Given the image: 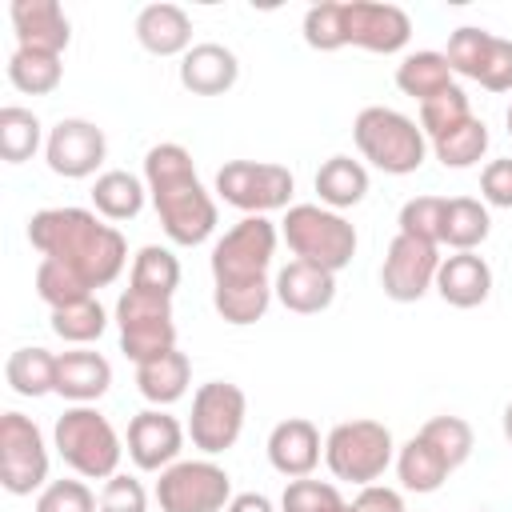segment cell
Instances as JSON below:
<instances>
[{
    "label": "cell",
    "instance_id": "cell-38",
    "mask_svg": "<svg viewBox=\"0 0 512 512\" xmlns=\"http://www.w3.org/2000/svg\"><path fill=\"white\" fill-rule=\"evenodd\" d=\"M468 116H472V104H468L464 88L452 84V88H444L440 96H432V100L420 104V132H424L428 144H432V140H440L444 132L460 128Z\"/></svg>",
    "mask_w": 512,
    "mask_h": 512
},
{
    "label": "cell",
    "instance_id": "cell-3",
    "mask_svg": "<svg viewBox=\"0 0 512 512\" xmlns=\"http://www.w3.org/2000/svg\"><path fill=\"white\" fill-rule=\"evenodd\" d=\"M144 184L160 216V228L172 244L196 248L216 232V200L200 184L192 152L184 144L176 140L152 144L144 156Z\"/></svg>",
    "mask_w": 512,
    "mask_h": 512
},
{
    "label": "cell",
    "instance_id": "cell-44",
    "mask_svg": "<svg viewBox=\"0 0 512 512\" xmlns=\"http://www.w3.org/2000/svg\"><path fill=\"white\" fill-rule=\"evenodd\" d=\"M476 84L488 92H512V40L492 36V48H488V60H484Z\"/></svg>",
    "mask_w": 512,
    "mask_h": 512
},
{
    "label": "cell",
    "instance_id": "cell-17",
    "mask_svg": "<svg viewBox=\"0 0 512 512\" xmlns=\"http://www.w3.org/2000/svg\"><path fill=\"white\" fill-rule=\"evenodd\" d=\"M12 16V32H16V48H32V52H52L60 56L72 40L68 16L56 0H12L8 8Z\"/></svg>",
    "mask_w": 512,
    "mask_h": 512
},
{
    "label": "cell",
    "instance_id": "cell-4",
    "mask_svg": "<svg viewBox=\"0 0 512 512\" xmlns=\"http://www.w3.org/2000/svg\"><path fill=\"white\" fill-rule=\"evenodd\" d=\"M304 40L316 52H336V48H368L380 56L400 52L412 40V20L396 4H376V0H320L304 12Z\"/></svg>",
    "mask_w": 512,
    "mask_h": 512
},
{
    "label": "cell",
    "instance_id": "cell-9",
    "mask_svg": "<svg viewBox=\"0 0 512 512\" xmlns=\"http://www.w3.org/2000/svg\"><path fill=\"white\" fill-rule=\"evenodd\" d=\"M116 324H120V352L136 364L156 360L176 348V324H172V296L128 288L116 300Z\"/></svg>",
    "mask_w": 512,
    "mask_h": 512
},
{
    "label": "cell",
    "instance_id": "cell-11",
    "mask_svg": "<svg viewBox=\"0 0 512 512\" xmlns=\"http://www.w3.org/2000/svg\"><path fill=\"white\" fill-rule=\"evenodd\" d=\"M292 188H296L292 172L268 160H228L216 172V196L240 208L244 216H268L276 208H288Z\"/></svg>",
    "mask_w": 512,
    "mask_h": 512
},
{
    "label": "cell",
    "instance_id": "cell-2",
    "mask_svg": "<svg viewBox=\"0 0 512 512\" xmlns=\"http://www.w3.org/2000/svg\"><path fill=\"white\" fill-rule=\"evenodd\" d=\"M28 240L44 260H60L80 272L92 288L112 284L128 264V244L120 228L104 224L88 208H40L28 220Z\"/></svg>",
    "mask_w": 512,
    "mask_h": 512
},
{
    "label": "cell",
    "instance_id": "cell-33",
    "mask_svg": "<svg viewBox=\"0 0 512 512\" xmlns=\"http://www.w3.org/2000/svg\"><path fill=\"white\" fill-rule=\"evenodd\" d=\"M128 288L156 292V296H172V292L180 288V260L172 256V248L144 244V248L132 256V276H128Z\"/></svg>",
    "mask_w": 512,
    "mask_h": 512
},
{
    "label": "cell",
    "instance_id": "cell-41",
    "mask_svg": "<svg viewBox=\"0 0 512 512\" xmlns=\"http://www.w3.org/2000/svg\"><path fill=\"white\" fill-rule=\"evenodd\" d=\"M420 436L440 448V456L452 464V472L472 456V444H476V440H472V424H468L464 416H432V420L420 428Z\"/></svg>",
    "mask_w": 512,
    "mask_h": 512
},
{
    "label": "cell",
    "instance_id": "cell-32",
    "mask_svg": "<svg viewBox=\"0 0 512 512\" xmlns=\"http://www.w3.org/2000/svg\"><path fill=\"white\" fill-rule=\"evenodd\" d=\"M44 140H48V136H44V128H40V120H36L32 108H20V104L0 108V156H4L8 164L32 160Z\"/></svg>",
    "mask_w": 512,
    "mask_h": 512
},
{
    "label": "cell",
    "instance_id": "cell-46",
    "mask_svg": "<svg viewBox=\"0 0 512 512\" xmlns=\"http://www.w3.org/2000/svg\"><path fill=\"white\" fill-rule=\"evenodd\" d=\"M356 512H404V500L396 488H384V484H364L352 500Z\"/></svg>",
    "mask_w": 512,
    "mask_h": 512
},
{
    "label": "cell",
    "instance_id": "cell-7",
    "mask_svg": "<svg viewBox=\"0 0 512 512\" xmlns=\"http://www.w3.org/2000/svg\"><path fill=\"white\" fill-rule=\"evenodd\" d=\"M280 236H284V244L292 248L296 260L316 264L332 276L352 264L356 244H360L356 228L324 204H292L280 220Z\"/></svg>",
    "mask_w": 512,
    "mask_h": 512
},
{
    "label": "cell",
    "instance_id": "cell-13",
    "mask_svg": "<svg viewBox=\"0 0 512 512\" xmlns=\"http://www.w3.org/2000/svg\"><path fill=\"white\" fill-rule=\"evenodd\" d=\"M48 480V444L24 412L0 416V484L12 496H32Z\"/></svg>",
    "mask_w": 512,
    "mask_h": 512
},
{
    "label": "cell",
    "instance_id": "cell-24",
    "mask_svg": "<svg viewBox=\"0 0 512 512\" xmlns=\"http://www.w3.org/2000/svg\"><path fill=\"white\" fill-rule=\"evenodd\" d=\"M188 384H192V360H188L180 348H172V352H164V356H156V360L136 364V388H140V396H144L148 404H156V408L176 404V400L188 392Z\"/></svg>",
    "mask_w": 512,
    "mask_h": 512
},
{
    "label": "cell",
    "instance_id": "cell-31",
    "mask_svg": "<svg viewBox=\"0 0 512 512\" xmlns=\"http://www.w3.org/2000/svg\"><path fill=\"white\" fill-rule=\"evenodd\" d=\"M8 80H12V88L24 92V96H48V92L60 88L64 64H60V56H52V52L16 48V52L8 56Z\"/></svg>",
    "mask_w": 512,
    "mask_h": 512
},
{
    "label": "cell",
    "instance_id": "cell-15",
    "mask_svg": "<svg viewBox=\"0 0 512 512\" xmlns=\"http://www.w3.org/2000/svg\"><path fill=\"white\" fill-rule=\"evenodd\" d=\"M108 156V140H104V128H96L92 120H80V116H68V120H56L48 140H44V160L56 176L64 180H84L92 176Z\"/></svg>",
    "mask_w": 512,
    "mask_h": 512
},
{
    "label": "cell",
    "instance_id": "cell-35",
    "mask_svg": "<svg viewBox=\"0 0 512 512\" xmlns=\"http://www.w3.org/2000/svg\"><path fill=\"white\" fill-rule=\"evenodd\" d=\"M108 328V312L96 296L88 300H76V304H64V308H52V332L64 340V344H92L100 340Z\"/></svg>",
    "mask_w": 512,
    "mask_h": 512
},
{
    "label": "cell",
    "instance_id": "cell-1",
    "mask_svg": "<svg viewBox=\"0 0 512 512\" xmlns=\"http://www.w3.org/2000/svg\"><path fill=\"white\" fill-rule=\"evenodd\" d=\"M276 224L268 216L236 220L212 244V304L224 324H256L272 304V256H276Z\"/></svg>",
    "mask_w": 512,
    "mask_h": 512
},
{
    "label": "cell",
    "instance_id": "cell-10",
    "mask_svg": "<svg viewBox=\"0 0 512 512\" xmlns=\"http://www.w3.org/2000/svg\"><path fill=\"white\" fill-rule=\"evenodd\" d=\"M244 416H248V396L240 384L232 380H208L196 388L192 396V416H188V436L204 456H220L228 452L240 432H244Z\"/></svg>",
    "mask_w": 512,
    "mask_h": 512
},
{
    "label": "cell",
    "instance_id": "cell-48",
    "mask_svg": "<svg viewBox=\"0 0 512 512\" xmlns=\"http://www.w3.org/2000/svg\"><path fill=\"white\" fill-rule=\"evenodd\" d=\"M504 440H508V444H512V404H508V408H504Z\"/></svg>",
    "mask_w": 512,
    "mask_h": 512
},
{
    "label": "cell",
    "instance_id": "cell-40",
    "mask_svg": "<svg viewBox=\"0 0 512 512\" xmlns=\"http://www.w3.org/2000/svg\"><path fill=\"white\" fill-rule=\"evenodd\" d=\"M488 48H492V32H488V28H472V24L456 28V32L448 36V52H444L452 76L476 80L480 68H484V60H488Z\"/></svg>",
    "mask_w": 512,
    "mask_h": 512
},
{
    "label": "cell",
    "instance_id": "cell-12",
    "mask_svg": "<svg viewBox=\"0 0 512 512\" xmlns=\"http://www.w3.org/2000/svg\"><path fill=\"white\" fill-rule=\"evenodd\" d=\"M232 500V476L216 460H176L156 480L160 512H224Z\"/></svg>",
    "mask_w": 512,
    "mask_h": 512
},
{
    "label": "cell",
    "instance_id": "cell-16",
    "mask_svg": "<svg viewBox=\"0 0 512 512\" xmlns=\"http://www.w3.org/2000/svg\"><path fill=\"white\" fill-rule=\"evenodd\" d=\"M184 448V428L164 408H144L128 424V456L140 472H164Z\"/></svg>",
    "mask_w": 512,
    "mask_h": 512
},
{
    "label": "cell",
    "instance_id": "cell-19",
    "mask_svg": "<svg viewBox=\"0 0 512 512\" xmlns=\"http://www.w3.org/2000/svg\"><path fill=\"white\" fill-rule=\"evenodd\" d=\"M272 292H276V300H280L288 312H296V316H316V312L332 308V300H336V276L324 272V268H316V264L288 260V264L276 272Z\"/></svg>",
    "mask_w": 512,
    "mask_h": 512
},
{
    "label": "cell",
    "instance_id": "cell-50",
    "mask_svg": "<svg viewBox=\"0 0 512 512\" xmlns=\"http://www.w3.org/2000/svg\"><path fill=\"white\" fill-rule=\"evenodd\" d=\"M476 512H492V508H476Z\"/></svg>",
    "mask_w": 512,
    "mask_h": 512
},
{
    "label": "cell",
    "instance_id": "cell-37",
    "mask_svg": "<svg viewBox=\"0 0 512 512\" xmlns=\"http://www.w3.org/2000/svg\"><path fill=\"white\" fill-rule=\"evenodd\" d=\"M280 512H356V508L340 496L336 484L300 476V480H288V488L280 496Z\"/></svg>",
    "mask_w": 512,
    "mask_h": 512
},
{
    "label": "cell",
    "instance_id": "cell-5",
    "mask_svg": "<svg viewBox=\"0 0 512 512\" xmlns=\"http://www.w3.org/2000/svg\"><path fill=\"white\" fill-rule=\"evenodd\" d=\"M352 140H356L360 156L388 176H408L428 156V136L420 132V124L384 104H368L356 112Z\"/></svg>",
    "mask_w": 512,
    "mask_h": 512
},
{
    "label": "cell",
    "instance_id": "cell-25",
    "mask_svg": "<svg viewBox=\"0 0 512 512\" xmlns=\"http://www.w3.org/2000/svg\"><path fill=\"white\" fill-rule=\"evenodd\" d=\"M316 192H320V204L332 212L356 208L368 196V168L352 156H328L316 172Z\"/></svg>",
    "mask_w": 512,
    "mask_h": 512
},
{
    "label": "cell",
    "instance_id": "cell-22",
    "mask_svg": "<svg viewBox=\"0 0 512 512\" xmlns=\"http://www.w3.org/2000/svg\"><path fill=\"white\" fill-rule=\"evenodd\" d=\"M436 292L444 304L452 308H476L488 300L492 292V268L484 256L476 252H452L440 260V272H436Z\"/></svg>",
    "mask_w": 512,
    "mask_h": 512
},
{
    "label": "cell",
    "instance_id": "cell-23",
    "mask_svg": "<svg viewBox=\"0 0 512 512\" xmlns=\"http://www.w3.org/2000/svg\"><path fill=\"white\" fill-rule=\"evenodd\" d=\"M112 364L92 348H72L56 356V392L72 404H92L108 392Z\"/></svg>",
    "mask_w": 512,
    "mask_h": 512
},
{
    "label": "cell",
    "instance_id": "cell-28",
    "mask_svg": "<svg viewBox=\"0 0 512 512\" xmlns=\"http://www.w3.org/2000/svg\"><path fill=\"white\" fill-rule=\"evenodd\" d=\"M396 88L412 100H432L440 96L444 88H452V68H448V56L444 52H408L400 64H396Z\"/></svg>",
    "mask_w": 512,
    "mask_h": 512
},
{
    "label": "cell",
    "instance_id": "cell-36",
    "mask_svg": "<svg viewBox=\"0 0 512 512\" xmlns=\"http://www.w3.org/2000/svg\"><path fill=\"white\" fill-rule=\"evenodd\" d=\"M36 296L48 308H64V304L88 300L92 284L80 272H72L68 264H60V260H40V268H36Z\"/></svg>",
    "mask_w": 512,
    "mask_h": 512
},
{
    "label": "cell",
    "instance_id": "cell-27",
    "mask_svg": "<svg viewBox=\"0 0 512 512\" xmlns=\"http://www.w3.org/2000/svg\"><path fill=\"white\" fill-rule=\"evenodd\" d=\"M144 196H148V184L124 168H108L92 184V208L104 220H136L144 208Z\"/></svg>",
    "mask_w": 512,
    "mask_h": 512
},
{
    "label": "cell",
    "instance_id": "cell-39",
    "mask_svg": "<svg viewBox=\"0 0 512 512\" xmlns=\"http://www.w3.org/2000/svg\"><path fill=\"white\" fill-rule=\"evenodd\" d=\"M444 208H448V196H412V200H404L400 232L440 248L444 244Z\"/></svg>",
    "mask_w": 512,
    "mask_h": 512
},
{
    "label": "cell",
    "instance_id": "cell-42",
    "mask_svg": "<svg viewBox=\"0 0 512 512\" xmlns=\"http://www.w3.org/2000/svg\"><path fill=\"white\" fill-rule=\"evenodd\" d=\"M100 496L84 480H48L36 496V512H96Z\"/></svg>",
    "mask_w": 512,
    "mask_h": 512
},
{
    "label": "cell",
    "instance_id": "cell-21",
    "mask_svg": "<svg viewBox=\"0 0 512 512\" xmlns=\"http://www.w3.org/2000/svg\"><path fill=\"white\" fill-rule=\"evenodd\" d=\"M136 40L152 56H184L192 48V16L180 4H144L136 12Z\"/></svg>",
    "mask_w": 512,
    "mask_h": 512
},
{
    "label": "cell",
    "instance_id": "cell-26",
    "mask_svg": "<svg viewBox=\"0 0 512 512\" xmlns=\"http://www.w3.org/2000/svg\"><path fill=\"white\" fill-rule=\"evenodd\" d=\"M448 472H452V464H448V460L440 456V448L428 444L420 432L396 452V476H400L404 492L428 496V492H436V488L448 480Z\"/></svg>",
    "mask_w": 512,
    "mask_h": 512
},
{
    "label": "cell",
    "instance_id": "cell-45",
    "mask_svg": "<svg viewBox=\"0 0 512 512\" xmlns=\"http://www.w3.org/2000/svg\"><path fill=\"white\" fill-rule=\"evenodd\" d=\"M480 196L492 208H512V160H488L480 172Z\"/></svg>",
    "mask_w": 512,
    "mask_h": 512
},
{
    "label": "cell",
    "instance_id": "cell-29",
    "mask_svg": "<svg viewBox=\"0 0 512 512\" xmlns=\"http://www.w3.org/2000/svg\"><path fill=\"white\" fill-rule=\"evenodd\" d=\"M492 232V216L484 200L472 196H452L444 208V244L452 252H476Z\"/></svg>",
    "mask_w": 512,
    "mask_h": 512
},
{
    "label": "cell",
    "instance_id": "cell-6",
    "mask_svg": "<svg viewBox=\"0 0 512 512\" xmlns=\"http://www.w3.org/2000/svg\"><path fill=\"white\" fill-rule=\"evenodd\" d=\"M52 440H56V452L60 460L84 476V480H108L116 476L120 468V456H124V444L116 436V428L108 424L104 412H96L92 404H72L56 416V428H52Z\"/></svg>",
    "mask_w": 512,
    "mask_h": 512
},
{
    "label": "cell",
    "instance_id": "cell-20",
    "mask_svg": "<svg viewBox=\"0 0 512 512\" xmlns=\"http://www.w3.org/2000/svg\"><path fill=\"white\" fill-rule=\"evenodd\" d=\"M236 80H240V60L232 48H224L216 40L192 44L180 56V84L192 96H224Z\"/></svg>",
    "mask_w": 512,
    "mask_h": 512
},
{
    "label": "cell",
    "instance_id": "cell-30",
    "mask_svg": "<svg viewBox=\"0 0 512 512\" xmlns=\"http://www.w3.org/2000/svg\"><path fill=\"white\" fill-rule=\"evenodd\" d=\"M4 380L16 396H48L56 392V356L48 348H16L4 364Z\"/></svg>",
    "mask_w": 512,
    "mask_h": 512
},
{
    "label": "cell",
    "instance_id": "cell-14",
    "mask_svg": "<svg viewBox=\"0 0 512 512\" xmlns=\"http://www.w3.org/2000/svg\"><path fill=\"white\" fill-rule=\"evenodd\" d=\"M440 248L436 244H424L416 236H404L396 232L388 252H384V264H380V288L388 300L396 304H412L420 300L428 288H436V272H440Z\"/></svg>",
    "mask_w": 512,
    "mask_h": 512
},
{
    "label": "cell",
    "instance_id": "cell-8",
    "mask_svg": "<svg viewBox=\"0 0 512 512\" xmlns=\"http://www.w3.org/2000/svg\"><path fill=\"white\" fill-rule=\"evenodd\" d=\"M392 460L396 444L380 420H344L324 436V464L344 484H376Z\"/></svg>",
    "mask_w": 512,
    "mask_h": 512
},
{
    "label": "cell",
    "instance_id": "cell-47",
    "mask_svg": "<svg viewBox=\"0 0 512 512\" xmlns=\"http://www.w3.org/2000/svg\"><path fill=\"white\" fill-rule=\"evenodd\" d=\"M224 512H276V508H272V500L264 492H236Z\"/></svg>",
    "mask_w": 512,
    "mask_h": 512
},
{
    "label": "cell",
    "instance_id": "cell-49",
    "mask_svg": "<svg viewBox=\"0 0 512 512\" xmlns=\"http://www.w3.org/2000/svg\"><path fill=\"white\" fill-rule=\"evenodd\" d=\"M504 124H508V136H512V104H508V112H504Z\"/></svg>",
    "mask_w": 512,
    "mask_h": 512
},
{
    "label": "cell",
    "instance_id": "cell-43",
    "mask_svg": "<svg viewBox=\"0 0 512 512\" xmlns=\"http://www.w3.org/2000/svg\"><path fill=\"white\" fill-rule=\"evenodd\" d=\"M100 512H148V492L136 476H108L100 488Z\"/></svg>",
    "mask_w": 512,
    "mask_h": 512
},
{
    "label": "cell",
    "instance_id": "cell-18",
    "mask_svg": "<svg viewBox=\"0 0 512 512\" xmlns=\"http://www.w3.org/2000/svg\"><path fill=\"white\" fill-rule=\"evenodd\" d=\"M320 452H324L320 428L308 416H288L268 432V464L288 480L312 476V468L320 464Z\"/></svg>",
    "mask_w": 512,
    "mask_h": 512
},
{
    "label": "cell",
    "instance_id": "cell-34",
    "mask_svg": "<svg viewBox=\"0 0 512 512\" xmlns=\"http://www.w3.org/2000/svg\"><path fill=\"white\" fill-rule=\"evenodd\" d=\"M432 152H436V160L444 168H472L488 152V124L480 116H468L460 128H452L440 140H432Z\"/></svg>",
    "mask_w": 512,
    "mask_h": 512
}]
</instances>
